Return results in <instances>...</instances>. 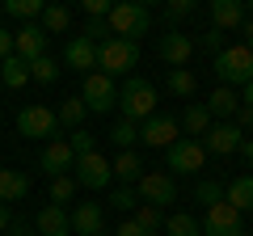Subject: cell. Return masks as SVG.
Masks as SVG:
<instances>
[{
    "label": "cell",
    "instance_id": "1",
    "mask_svg": "<svg viewBox=\"0 0 253 236\" xmlns=\"http://www.w3.org/2000/svg\"><path fill=\"white\" fill-rule=\"evenodd\" d=\"M156 101H161V93H156V84H148L144 76H126V84L118 89V110H123V118L135 122V127L156 114Z\"/></svg>",
    "mask_w": 253,
    "mask_h": 236
},
{
    "label": "cell",
    "instance_id": "2",
    "mask_svg": "<svg viewBox=\"0 0 253 236\" xmlns=\"http://www.w3.org/2000/svg\"><path fill=\"white\" fill-rule=\"evenodd\" d=\"M106 26H110L114 38L139 42V38L148 34V26H152V13H148V4H139V0H123V4H110Z\"/></svg>",
    "mask_w": 253,
    "mask_h": 236
},
{
    "label": "cell",
    "instance_id": "3",
    "mask_svg": "<svg viewBox=\"0 0 253 236\" xmlns=\"http://www.w3.org/2000/svg\"><path fill=\"white\" fill-rule=\"evenodd\" d=\"M215 76L224 80V89H241L245 80H253V46H224L215 55Z\"/></svg>",
    "mask_w": 253,
    "mask_h": 236
},
{
    "label": "cell",
    "instance_id": "4",
    "mask_svg": "<svg viewBox=\"0 0 253 236\" xmlns=\"http://www.w3.org/2000/svg\"><path fill=\"white\" fill-rule=\"evenodd\" d=\"M139 64V42H126V38H106L97 46V72H106L110 80L114 76H126Z\"/></svg>",
    "mask_w": 253,
    "mask_h": 236
},
{
    "label": "cell",
    "instance_id": "5",
    "mask_svg": "<svg viewBox=\"0 0 253 236\" xmlns=\"http://www.w3.org/2000/svg\"><path fill=\"white\" fill-rule=\"evenodd\" d=\"M135 198L144 202V207H156V211H165L169 202H177V182H173V173H165V169L144 173V177L135 182Z\"/></svg>",
    "mask_w": 253,
    "mask_h": 236
},
{
    "label": "cell",
    "instance_id": "6",
    "mask_svg": "<svg viewBox=\"0 0 253 236\" xmlns=\"http://www.w3.org/2000/svg\"><path fill=\"white\" fill-rule=\"evenodd\" d=\"M17 131L26 139H42V144H51V139H59V118H55L51 106H21Z\"/></svg>",
    "mask_w": 253,
    "mask_h": 236
},
{
    "label": "cell",
    "instance_id": "7",
    "mask_svg": "<svg viewBox=\"0 0 253 236\" xmlns=\"http://www.w3.org/2000/svg\"><path fill=\"white\" fill-rule=\"evenodd\" d=\"M165 164H169L177 177H194V173H203V164H207V152H203L199 139H186V135H181L177 144L165 148Z\"/></svg>",
    "mask_w": 253,
    "mask_h": 236
},
{
    "label": "cell",
    "instance_id": "8",
    "mask_svg": "<svg viewBox=\"0 0 253 236\" xmlns=\"http://www.w3.org/2000/svg\"><path fill=\"white\" fill-rule=\"evenodd\" d=\"M81 101H84L89 114H110L118 106V84L106 72H89L84 76V89H81Z\"/></svg>",
    "mask_w": 253,
    "mask_h": 236
},
{
    "label": "cell",
    "instance_id": "9",
    "mask_svg": "<svg viewBox=\"0 0 253 236\" xmlns=\"http://www.w3.org/2000/svg\"><path fill=\"white\" fill-rule=\"evenodd\" d=\"M199 232L203 236H245V219H241V211H232L228 202H215V207L203 211Z\"/></svg>",
    "mask_w": 253,
    "mask_h": 236
},
{
    "label": "cell",
    "instance_id": "10",
    "mask_svg": "<svg viewBox=\"0 0 253 236\" xmlns=\"http://www.w3.org/2000/svg\"><path fill=\"white\" fill-rule=\"evenodd\" d=\"M72 177H76V186H84V190H106V186H110V160H106L101 152L76 156Z\"/></svg>",
    "mask_w": 253,
    "mask_h": 236
},
{
    "label": "cell",
    "instance_id": "11",
    "mask_svg": "<svg viewBox=\"0 0 253 236\" xmlns=\"http://www.w3.org/2000/svg\"><path fill=\"white\" fill-rule=\"evenodd\" d=\"M199 144H203V152H211V156H232V152H241L245 131L236 127V122H211V131Z\"/></svg>",
    "mask_w": 253,
    "mask_h": 236
},
{
    "label": "cell",
    "instance_id": "12",
    "mask_svg": "<svg viewBox=\"0 0 253 236\" xmlns=\"http://www.w3.org/2000/svg\"><path fill=\"white\" fill-rule=\"evenodd\" d=\"M139 139H144V148H169L181 139V127L173 114H152L148 122H139Z\"/></svg>",
    "mask_w": 253,
    "mask_h": 236
},
{
    "label": "cell",
    "instance_id": "13",
    "mask_svg": "<svg viewBox=\"0 0 253 236\" xmlns=\"http://www.w3.org/2000/svg\"><path fill=\"white\" fill-rule=\"evenodd\" d=\"M72 164H76V152L68 148V139H51V144H42V152H38V169H42L46 177L72 173Z\"/></svg>",
    "mask_w": 253,
    "mask_h": 236
},
{
    "label": "cell",
    "instance_id": "14",
    "mask_svg": "<svg viewBox=\"0 0 253 236\" xmlns=\"http://www.w3.org/2000/svg\"><path fill=\"white\" fill-rule=\"evenodd\" d=\"M13 55L17 59H26V64H34L38 55H46V34L38 21H26V26L13 34Z\"/></svg>",
    "mask_w": 253,
    "mask_h": 236
},
{
    "label": "cell",
    "instance_id": "15",
    "mask_svg": "<svg viewBox=\"0 0 253 236\" xmlns=\"http://www.w3.org/2000/svg\"><path fill=\"white\" fill-rule=\"evenodd\" d=\"M156 55H161L169 68H186L190 55H194V38L177 34V30H169V34H161V42H156Z\"/></svg>",
    "mask_w": 253,
    "mask_h": 236
},
{
    "label": "cell",
    "instance_id": "16",
    "mask_svg": "<svg viewBox=\"0 0 253 236\" xmlns=\"http://www.w3.org/2000/svg\"><path fill=\"white\" fill-rule=\"evenodd\" d=\"M68 219H72L76 236H106V211H101V202H81L76 211H68Z\"/></svg>",
    "mask_w": 253,
    "mask_h": 236
},
{
    "label": "cell",
    "instance_id": "17",
    "mask_svg": "<svg viewBox=\"0 0 253 236\" xmlns=\"http://www.w3.org/2000/svg\"><path fill=\"white\" fill-rule=\"evenodd\" d=\"M63 64L68 68H76L81 76H89V72H97V46L89 42V38H68V46H63Z\"/></svg>",
    "mask_w": 253,
    "mask_h": 236
},
{
    "label": "cell",
    "instance_id": "18",
    "mask_svg": "<svg viewBox=\"0 0 253 236\" xmlns=\"http://www.w3.org/2000/svg\"><path fill=\"white\" fill-rule=\"evenodd\" d=\"M34 232H38V236H72L68 207H55V202H46V207L34 215Z\"/></svg>",
    "mask_w": 253,
    "mask_h": 236
},
{
    "label": "cell",
    "instance_id": "19",
    "mask_svg": "<svg viewBox=\"0 0 253 236\" xmlns=\"http://www.w3.org/2000/svg\"><path fill=\"white\" fill-rule=\"evenodd\" d=\"M241 26H245V0H211V30L228 34Z\"/></svg>",
    "mask_w": 253,
    "mask_h": 236
},
{
    "label": "cell",
    "instance_id": "20",
    "mask_svg": "<svg viewBox=\"0 0 253 236\" xmlns=\"http://www.w3.org/2000/svg\"><path fill=\"white\" fill-rule=\"evenodd\" d=\"M203 106H207V114H211V122H232L236 118V110H241V97H236V89H224V84H219V89H211V97L203 101Z\"/></svg>",
    "mask_w": 253,
    "mask_h": 236
},
{
    "label": "cell",
    "instance_id": "21",
    "mask_svg": "<svg viewBox=\"0 0 253 236\" xmlns=\"http://www.w3.org/2000/svg\"><path fill=\"white\" fill-rule=\"evenodd\" d=\"M30 194V177L21 169H0V202L4 207H13V202H21Z\"/></svg>",
    "mask_w": 253,
    "mask_h": 236
},
{
    "label": "cell",
    "instance_id": "22",
    "mask_svg": "<svg viewBox=\"0 0 253 236\" xmlns=\"http://www.w3.org/2000/svg\"><path fill=\"white\" fill-rule=\"evenodd\" d=\"M181 135L186 139H203L211 131V114H207V106H203V101H194V106H186V114H181Z\"/></svg>",
    "mask_w": 253,
    "mask_h": 236
},
{
    "label": "cell",
    "instance_id": "23",
    "mask_svg": "<svg viewBox=\"0 0 253 236\" xmlns=\"http://www.w3.org/2000/svg\"><path fill=\"white\" fill-rule=\"evenodd\" d=\"M224 202L232 211H241V215H245V211H253V177H245V173H241V177H232V182L224 186Z\"/></svg>",
    "mask_w": 253,
    "mask_h": 236
},
{
    "label": "cell",
    "instance_id": "24",
    "mask_svg": "<svg viewBox=\"0 0 253 236\" xmlns=\"http://www.w3.org/2000/svg\"><path fill=\"white\" fill-rule=\"evenodd\" d=\"M110 177H118V182L135 186L139 177H144V160H139V152H118L114 160H110Z\"/></svg>",
    "mask_w": 253,
    "mask_h": 236
},
{
    "label": "cell",
    "instance_id": "25",
    "mask_svg": "<svg viewBox=\"0 0 253 236\" xmlns=\"http://www.w3.org/2000/svg\"><path fill=\"white\" fill-rule=\"evenodd\" d=\"M0 84H9V89H21V84H30V64H26V59H17V55L0 59Z\"/></svg>",
    "mask_w": 253,
    "mask_h": 236
},
{
    "label": "cell",
    "instance_id": "26",
    "mask_svg": "<svg viewBox=\"0 0 253 236\" xmlns=\"http://www.w3.org/2000/svg\"><path fill=\"white\" fill-rule=\"evenodd\" d=\"M42 34L51 38V34H63V30L72 26V9H63V4H42Z\"/></svg>",
    "mask_w": 253,
    "mask_h": 236
},
{
    "label": "cell",
    "instance_id": "27",
    "mask_svg": "<svg viewBox=\"0 0 253 236\" xmlns=\"http://www.w3.org/2000/svg\"><path fill=\"white\" fill-rule=\"evenodd\" d=\"M165 89H169L173 97H194L199 80H194V72H190V68H169V76H165Z\"/></svg>",
    "mask_w": 253,
    "mask_h": 236
},
{
    "label": "cell",
    "instance_id": "28",
    "mask_svg": "<svg viewBox=\"0 0 253 236\" xmlns=\"http://www.w3.org/2000/svg\"><path fill=\"white\" fill-rule=\"evenodd\" d=\"M165 236H203L199 232V219L190 215V211H173V215H165Z\"/></svg>",
    "mask_w": 253,
    "mask_h": 236
},
{
    "label": "cell",
    "instance_id": "29",
    "mask_svg": "<svg viewBox=\"0 0 253 236\" xmlns=\"http://www.w3.org/2000/svg\"><path fill=\"white\" fill-rule=\"evenodd\" d=\"M84 114H89V110H84V101H81V97H68V101H63L59 110H55V118H59V127H72V131H81Z\"/></svg>",
    "mask_w": 253,
    "mask_h": 236
},
{
    "label": "cell",
    "instance_id": "30",
    "mask_svg": "<svg viewBox=\"0 0 253 236\" xmlns=\"http://www.w3.org/2000/svg\"><path fill=\"white\" fill-rule=\"evenodd\" d=\"M110 144L123 148V152H135V144H139V127H135V122H126V118H118L114 131H110Z\"/></svg>",
    "mask_w": 253,
    "mask_h": 236
},
{
    "label": "cell",
    "instance_id": "31",
    "mask_svg": "<svg viewBox=\"0 0 253 236\" xmlns=\"http://www.w3.org/2000/svg\"><path fill=\"white\" fill-rule=\"evenodd\" d=\"M72 198H76V177H72V173L51 177V202H55V207H68Z\"/></svg>",
    "mask_w": 253,
    "mask_h": 236
},
{
    "label": "cell",
    "instance_id": "32",
    "mask_svg": "<svg viewBox=\"0 0 253 236\" xmlns=\"http://www.w3.org/2000/svg\"><path fill=\"white\" fill-rule=\"evenodd\" d=\"M30 80H38V84H55V80H59V64H55L51 55H38L34 64H30Z\"/></svg>",
    "mask_w": 253,
    "mask_h": 236
},
{
    "label": "cell",
    "instance_id": "33",
    "mask_svg": "<svg viewBox=\"0 0 253 236\" xmlns=\"http://www.w3.org/2000/svg\"><path fill=\"white\" fill-rule=\"evenodd\" d=\"M4 13L17 21H34L42 17V0H4Z\"/></svg>",
    "mask_w": 253,
    "mask_h": 236
},
{
    "label": "cell",
    "instance_id": "34",
    "mask_svg": "<svg viewBox=\"0 0 253 236\" xmlns=\"http://www.w3.org/2000/svg\"><path fill=\"white\" fill-rule=\"evenodd\" d=\"M194 198L203 202V207H215V202H224V182H215V177H203L199 186H194Z\"/></svg>",
    "mask_w": 253,
    "mask_h": 236
},
{
    "label": "cell",
    "instance_id": "35",
    "mask_svg": "<svg viewBox=\"0 0 253 236\" xmlns=\"http://www.w3.org/2000/svg\"><path fill=\"white\" fill-rule=\"evenodd\" d=\"M131 219H135V224H139V228H144V232H148V236H152V232H156V228H161V224H165V211H156V207H144V202H139V207H135V215H131Z\"/></svg>",
    "mask_w": 253,
    "mask_h": 236
},
{
    "label": "cell",
    "instance_id": "36",
    "mask_svg": "<svg viewBox=\"0 0 253 236\" xmlns=\"http://www.w3.org/2000/svg\"><path fill=\"white\" fill-rule=\"evenodd\" d=\"M81 38H89L93 46H101V42H106V38H114V34H110L106 17H89V21H84V30H81Z\"/></svg>",
    "mask_w": 253,
    "mask_h": 236
},
{
    "label": "cell",
    "instance_id": "37",
    "mask_svg": "<svg viewBox=\"0 0 253 236\" xmlns=\"http://www.w3.org/2000/svg\"><path fill=\"white\" fill-rule=\"evenodd\" d=\"M68 148H72L76 156H89V152H97V139H93L89 131H72V135H68Z\"/></svg>",
    "mask_w": 253,
    "mask_h": 236
},
{
    "label": "cell",
    "instance_id": "38",
    "mask_svg": "<svg viewBox=\"0 0 253 236\" xmlns=\"http://www.w3.org/2000/svg\"><path fill=\"white\" fill-rule=\"evenodd\" d=\"M190 13H199L194 0H169V4H165V17L169 21H181V17H190Z\"/></svg>",
    "mask_w": 253,
    "mask_h": 236
},
{
    "label": "cell",
    "instance_id": "39",
    "mask_svg": "<svg viewBox=\"0 0 253 236\" xmlns=\"http://www.w3.org/2000/svg\"><path fill=\"white\" fill-rule=\"evenodd\" d=\"M110 207H114V211H135L139 198H135V190H126V186H123V190L110 194Z\"/></svg>",
    "mask_w": 253,
    "mask_h": 236
},
{
    "label": "cell",
    "instance_id": "40",
    "mask_svg": "<svg viewBox=\"0 0 253 236\" xmlns=\"http://www.w3.org/2000/svg\"><path fill=\"white\" fill-rule=\"evenodd\" d=\"M194 46H203V51L219 55V51H224V34H219V30H207V34H203V38H199V42H194Z\"/></svg>",
    "mask_w": 253,
    "mask_h": 236
},
{
    "label": "cell",
    "instance_id": "41",
    "mask_svg": "<svg viewBox=\"0 0 253 236\" xmlns=\"http://www.w3.org/2000/svg\"><path fill=\"white\" fill-rule=\"evenodd\" d=\"M84 13L89 17H110V0H84Z\"/></svg>",
    "mask_w": 253,
    "mask_h": 236
},
{
    "label": "cell",
    "instance_id": "42",
    "mask_svg": "<svg viewBox=\"0 0 253 236\" xmlns=\"http://www.w3.org/2000/svg\"><path fill=\"white\" fill-rule=\"evenodd\" d=\"M114 236H148V232H144V228L135 224V219H123V224L114 228Z\"/></svg>",
    "mask_w": 253,
    "mask_h": 236
},
{
    "label": "cell",
    "instance_id": "43",
    "mask_svg": "<svg viewBox=\"0 0 253 236\" xmlns=\"http://www.w3.org/2000/svg\"><path fill=\"white\" fill-rule=\"evenodd\" d=\"M232 122H236L241 131H253V110H249V106H241V110H236V118H232Z\"/></svg>",
    "mask_w": 253,
    "mask_h": 236
},
{
    "label": "cell",
    "instance_id": "44",
    "mask_svg": "<svg viewBox=\"0 0 253 236\" xmlns=\"http://www.w3.org/2000/svg\"><path fill=\"white\" fill-rule=\"evenodd\" d=\"M9 55H13V34L0 30V59H9Z\"/></svg>",
    "mask_w": 253,
    "mask_h": 236
},
{
    "label": "cell",
    "instance_id": "45",
    "mask_svg": "<svg viewBox=\"0 0 253 236\" xmlns=\"http://www.w3.org/2000/svg\"><path fill=\"white\" fill-rule=\"evenodd\" d=\"M236 97H241V106H249V110H253V80H245V84H241V93H236Z\"/></svg>",
    "mask_w": 253,
    "mask_h": 236
},
{
    "label": "cell",
    "instance_id": "46",
    "mask_svg": "<svg viewBox=\"0 0 253 236\" xmlns=\"http://www.w3.org/2000/svg\"><path fill=\"white\" fill-rule=\"evenodd\" d=\"M9 224H13V207L0 202V232H9Z\"/></svg>",
    "mask_w": 253,
    "mask_h": 236
},
{
    "label": "cell",
    "instance_id": "47",
    "mask_svg": "<svg viewBox=\"0 0 253 236\" xmlns=\"http://www.w3.org/2000/svg\"><path fill=\"white\" fill-rule=\"evenodd\" d=\"M241 30H245V46H253V17H245Z\"/></svg>",
    "mask_w": 253,
    "mask_h": 236
},
{
    "label": "cell",
    "instance_id": "48",
    "mask_svg": "<svg viewBox=\"0 0 253 236\" xmlns=\"http://www.w3.org/2000/svg\"><path fill=\"white\" fill-rule=\"evenodd\" d=\"M241 156H245V160L253 164V139H245V144H241Z\"/></svg>",
    "mask_w": 253,
    "mask_h": 236
},
{
    "label": "cell",
    "instance_id": "49",
    "mask_svg": "<svg viewBox=\"0 0 253 236\" xmlns=\"http://www.w3.org/2000/svg\"><path fill=\"white\" fill-rule=\"evenodd\" d=\"M245 13H249V17H253V0H245Z\"/></svg>",
    "mask_w": 253,
    "mask_h": 236
},
{
    "label": "cell",
    "instance_id": "50",
    "mask_svg": "<svg viewBox=\"0 0 253 236\" xmlns=\"http://www.w3.org/2000/svg\"><path fill=\"white\" fill-rule=\"evenodd\" d=\"M34 236H38V232H34Z\"/></svg>",
    "mask_w": 253,
    "mask_h": 236
}]
</instances>
